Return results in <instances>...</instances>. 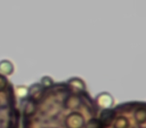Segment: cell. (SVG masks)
I'll use <instances>...</instances> for the list:
<instances>
[{
    "label": "cell",
    "instance_id": "8",
    "mask_svg": "<svg viewBox=\"0 0 146 128\" xmlns=\"http://www.w3.org/2000/svg\"><path fill=\"white\" fill-rule=\"evenodd\" d=\"M39 83L41 84V86H42L44 89H47V88H50L54 85V80H53V78L50 77V76L44 75L40 78Z\"/></svg>",
    "mask_w": 146,
    "mask_h": 128
},
{
    "label": "cell",
    "instance_id": "6",
    "mask_svg": "<svg viewBox=\"0 0 146 128\" xmlns=\"http://www.w3.org/2000/svg\"><path fill=\"white\" fill-rule=\"evenodd\" d=\"M14 73V64L8 59L0 60V75L10 76Z\"/></svg>",
    "mask_w": 146,
    "mask_h": 128
},
{
    "label": "cell",
    "instance_id": "7",
    "mask_svg": "<svg viewBox=\"0 0 146 128\" xmlns=\"http://www.w3.org/2000/svg\"><path fill=\"white\" fill-rule=\"evenodd\" d=\"M43 91H44V88L41 86V84L39 83V82L32 83L30 86H28L27 97L31 98V99H33V98H37Z\"/></svg>",
    "mask_w": 146,
    "mask_h": 128
},
{
    "label": "cell",
    "instance_id": "5",
    "mask_svg": "<svg viewBox=\"0 0 146 128\" xmlns=\"http://www.w3.org/2000/svg\"><path fill=\"white\" fill-rule=\"evenodd\" d=\"M67 85L75 92H82L86 89V84L84 80L80 77H71L67 80Z\"/></svg>",
    "mask_w": 146,
    "mask_h": 128
},
{
    "label": "cell",
    "instance_id": "4",
    "mask_svg": "<svg viewBox=\"0 0 146 128\" xmlns=\"http://www.w3.org/2000/svg\"><path fill=\"white\" fill-rule=\"evenodd\" d=\"M114 98L109 92H100L99 94H97L94 100L96 107L99 108L101 110L104 109H110L114 106Z\"/></svg>",
    "mask_w": 146,
    "mask_h": 128
},
{
    "label": "cell",
    "instance_id": "9",
    "mask_svg": "<svg viewBox=\"0 0 146 128\" xmlns=\"http://www.w3.org/2000/svg\"><path fill=\"white\" fill-rule=\"evenodd\" d=\"M27 92H28V86H25V85L16 86V93L19 98H26Z\"/></svg>",
    "mask_w": 146,
    "mask_h": 128
},
{
    "label": "cell",
    "instance_id": "3",
    "mask_svg": "<svg viewBox=\"0 0 146 128\" xmlns=\"http://www.w3.org/2000/svg\"><path fill=\"white\" fill-rule=\"evenodd\" d=\"M0 128H19V111L15 99L7 95L0 97Z\"/></svg>",
    "mask_w": 146,
    "mask_h": 128
},
{
    "label": "cell",
    "instance_id": "1",
    "mask_svg": "<svg viewBox=\"0 0 146 128\" xmlns=\"http://www.w3.org/2000/svg\"><path fill=\"white\" fill-rule=\"evenodd\" d=\"M42 94V93H41ZM29 98L23 108V128H90L98 118L97 107L88 98Z\"/></svg>",
    "mask_w": 146,
    "mask_h": 128
},
{
    "label": "cell",
    "instance_id": "2",
    "mask_svg": "<svg viewBox=\"0 0 146 128\" xmlns=\"http://www.w3.org/2000/svg\"><path fill=\"white\" fill-rule=\"evenodd\" d=\"M100 128H146L144 103H124L116 108L101 110Z\"/></svg>",
    "mask_w": 146,
    "mask_h": 128
}]
</instances>
